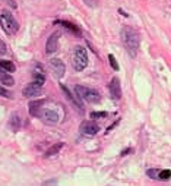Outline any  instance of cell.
Returning <instances> with one entry per match:
<instances>
[{"instance_id": "obj_1", "label": "cell", "mask_w": 171, "mask_h": 186, "mask_svg": "<svg viewBox=\"0 0 171 186\" xmlns=\"http://www.w3.org/2000/svg\"><path fill=\"white\" fill-rule=\"evenodd\" d=\"M29 114L47 123H59L65 117V110L60 104L48 100H35L29 103Z\"/></svg>"}, {"instance_id": "obj_2", "label": "cell", "mask_w": 171, "mask_h": 186, "mask_svg": "<svg viewBox=\"0 0 171 186\" xmlns=\"http://www.w3.org/2000/svg\"><path fill=\"white\" fill-rule=\"evenodd\" d=\"M121 41H123L126 50L129 51V54L132 57H135L139 50V35L136 31L130 27H124L121 30Z\"/></svg>"}, {"instance_id": "obj_3", "label": "cell", "mask_w": 171, "mask_h": 186, "mask_svg": "<svg viewBox=\"0 0 171 186\" xmlns=\"http://www.w3.org/2000/svg\"><path fill=\"white\" fill-rule=\"evenodd\" d=\"M75 92H76V95H78L79 98L85 100L86 103H92V104H95V103H100V100H101L100 92L95 91V89H92V88H89V86L76 85V86H75Z\"/></svg>"}, {"instance_id": "obj_4", "label": "cell", "mask_w": 171, "mask_h": 186, "mask_svg": "<svg viewBox=\"0 0 171 186\" xmlns=\"http://www.w3.org/2000/svg\"><path fill=\"white\" fill-rule=\"evenodd\" d=\"M0 25H1V28L4 30V32L9 34V35L16 34V31L19 30L18 22L15 21V18L12 16L9 12H3V13H0Z\"/></svg>"}, {"instance_id": "obj_5", "label": "cell", "mask_w": 171, "mask_h": 186, "mask_svg": "<svg viewBox=\"0 0 171 186\" xmlns=\"http://www.w3.org/2000/svg\"><path fill=\"white\" fill-rule=\"evenodd\" d=\"M72 63L73 68L76 70H84L88 66V54L84 47H76L73 51V57H72Z\"/></svg>"}, {"instance_id": "obj_6", "label": "cell", "mask_w": 171, "mask_h": 186, "mask_svg": "<svg viewBox=\"0 0 171 186\" xmlns=\"http://www.w3.org/2000/svg\"><path fill=\"white\" fill-rule=\"evenodd\" d=\"M79 131H81V134H84V135H86V136H92V135H97V134H98L100 126H98L95 122H92V120H85V122L81 123Z\"/></svg>"}, {"instance_id": "obj_7", "label": "cell", "mask_w": 171, "mask_h": 186, "mask_svg": "<svg viewBox=\"0 0 171 186\" xmlns=\"http://www.w3.org/2000/svg\"><path fill=\"white\" fill-rule=\"evenodd\" d=\"M48 68L50 70L53 72V75L56 76V78H62L63 75H65V63L60 60V59H51L50 62H48Z\"/></svg>"}, {"instance_id": "obj_8", "label": "cell", "mask_w": 171, "mask_h": 186, "mask_svg": "<svg viewBox=\"0 0 171 186\" xmlns=\"http://www.w3.org/2000/svg\"><path fill=\"white\" fill-rule=\"evenodd\" d=\"M60 86H62V91H63V94L66 95V98L72 103V106H73L78 111H81V113H82V111H84V106H82V103H81V98H79L78 95L72 94V92H70V89H68L65 85H60Z\"/></svg>"}, {"instance_id": "obj_9", "label": "cell", "mask_w": 171, "mask_h": 186, "mask_svg": "<svg viewBox=\"0 0 171 186\" xmlns=\"http://www.w3.org/2000/svg\"><path fill=\"white\" fill-rule=\"evenodd\" d=\"M22 94L28 98L31 97H38L41 95V85H38L37 82H32V84H28L23 89H22Z\"/></svg>"}, {"instance_id": "obj_10", "label": "cell", "mask_w": 171, "mask_h": 186, "mask_svg": "<svg viewBox=\"0 0 171 186\" xmlns=\"http://www.w3.org/2000/svg\"><path fill=\"white\" fill-rule=\"evenodd\" d=\"M59 37H60L59 32H53L48 37L47 44H46V53L47 54H51V53H54V51L57 50V47H59Z\"/></svg>"}, {"instance_id": "obj_11", "label": "cell", "mask_w": 171, "mask_h": 186, "mask_svg": "<svg viewBox=\"0 0 171 186\" xmlns=\"http://www.w3.org/2000/svg\"><path fill=\"white\" fill-rule=\"evenodd\" d=\"M108 89H110V94L114 100H120L121 98V86H120V81L119 78H113L111 82L108 85Z\"/></svg>"}, {"instance_id": "obj_12", "label": "cell", "mask_w": 171, "mask_h": 186, "mask_svg": "<svg viewBox=\"0 0 171 186\" xmlns=\"http://www.w3.org/2000/svg\"><path fill=\"white\" fill-rule=\"evenodd\" d=\"M0 84L6 85V86H12V85L15 84V79L9 73H6V70L0 69Z\"/></svg>"}, {"instance_id": "obj_13", "label": "cell", "mask_w": 171, "mask_h": 186, "mask_svg": "<svg viewBox=\"0 0 171 186\" xmlns=\"http://www.w3.org/2000/svg\"><path fill=\"white\" fill-rule=\"evenodd\" d=\"M56 25H62V27H65L66 30H69L70 32H73L75 35H81L79 28H78L76 25H73V24L68 22V21H56Z\"/></svg>"}, {"instance_id": "obj_14", "label": "cell", "mask_w": 171, "mask_h": 186, "mask_svg": "<svg viewBox=\"0 0 171 186\" xmlns=\"http://www.w3.org/2000/svg\"><path fill=\"white\" fill-rule=\"evenodd\" d=\"M10 128L13 129V131H19L21 129V125H22V119L21 116L18 114V113H13L12 116H10Z\"/></svg>"}, {"instance_id": "obj_15", "label": "cell", "mask_w": 171, "mask_h": 186, "mask_svg": "<svg viewBox=\"0 0 171 186\" xmlns=\"http://www.w3.org/2000/svg\"><path fill=\"white\" fill-rule=\"evenodd\" d=\"M34 82H37L41 86L46 84V75H44V72L40 68H38V70H34Z\"/></svg>"}, {"instance_id": "obj_16", "label": "cell", "mask_w": 171, "mask_h": 186, "mask_svg": "<svg viewBox=\"0 0 171 186\" xmlns=\"http://www.w3.org/2000/svg\"><path fill=\"white\" fill-rule=\"evenodd\" d=\"M0 69H3V70L12 73V72L16 70V66H15L12 62H9V60H0Z\"/></svg>"}, {"instance_id": "obj_17", "label": "cell", "mask_w": 171, "mask_h": 186, "mask_svg": "<svg viewBox=\"0 0 171 186\" xmlns=\"http://www.w3.org/2000/svg\"><path fill=\"white\" fill-rule=\"evenodd\" d=\"M62 148H63V142H57V144H54L53 147H50V148L46 151V155H47V157H51L54 154H57Z\"/></svg>"}, {"instance_id": "obj_18", "label": "cell", "mask_w": 171, "mask_h": 186, "mask_svg": "<svg viewBox=\"0 0 171 186\" xmlns=\"http://www.w3.org/2000/svg\"><path fill=\"white\" fill-rule=\"evenodd\" d=\"M171 177V170H162V171H159V174H158V179H162V180H167V179H170Z\"/></svg>"}, {"instance_id": "obj_19", "label": "cell", "mask_w": 171, "mask_h": 186, "mask_svg": "<svg viewBox=\"0 0 171 186\" xmlns=\"http://www.w3.org/2000/svg\"><path fill=\"white\" fill-rule=\"evenodd\" d=\"M108 60H110V65H111V68L114 69V70H119L120 66H119V63H117V60H116V57H114L113 54H110V56H108Z\"/></svg>"}, {"instance_id": "obj_20", "label": "cell", "mask_w": 171, "mask_h": 186, "mask_svg": "<svg viewBox=\"0 0 171 186\" xmlns=\"http://www.w3.org/2000/svg\"><path fill=\"white\" fill-rule=\"evenodd\" d=\"M100 117H107L105 111H92L91 113V119H100Z\"/></svg>"}, {"instance_id": "obj_21", "label": "cell", "mask_w": 171, "mask_h": 186, "mask_svg": "<svg viewBox=\"0 0 171 186\" xmlns=\"http://www.w3.org/2000/svg\"><path fill=\"white\" fill-rule=\"evenodd\" d=\"M0 95H1V97H4V98H12V94H10L6 88H3L1 85H0Z\"/></svg>"}, {"instance_id": "obj_22", "label": "cell", "mask_w": 171, "mask_h": 186, "mask_svg": "<svg viewBox=\"0 0 171 186\" xmlns=\"http://www.w3.org/2000/svg\"><path fill=\"white\" fill-rule=\"evenodd\" d=\"M146 173H148V176H149L151 179H158V174H159V171H158V170H155V169L148 170Z\"/></svg>"}, {"instance_id": "obj_23", "label": "cell", "mask_w": 171, "mask_h": 186, "mask_svg": "<svg viewBox=\"0 0 171 186\" xmlns=\"http://www.w3.org/2000/svg\"><path fill=\"white\" fill-rule=\"evenodd\" d=\"M6 51H7V50H6V44L0 40V54H4Z\"/></svg>"}, {"instance_id": "obj_24", "label": "cell", "mask_w": 171, "mask_h": 186, "mask_svg": "<svg viewBox=\"0 0 171 186\" xmlns=\"http://www.w3.org/2000/svg\"><path fill=\"white\" fill-rule=\"evenodd\" d=\"M88 6H91V7H94V6H97V1L98 0H84Z\"/></svg>"}, {"instance_id": "obj_25", "label": "cell", "mask_w": 171, "mask_h": 186, "mask_svg": "<svg viewBox=\"0 0 171 186\" xmlns=\"http://www.w3.org/2000/svg\"><path fill=\"white\" fill-rule=\"evenodd\" d=\"M129 152H132V148H127V150H123V151H121V155H127Z\"/></svg>"}]
</instances>
